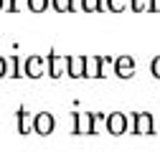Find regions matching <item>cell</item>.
<instances>
[{
	"mask_svg": "<svg viewBox=\"0 0 160 152\" xmlns=\"http://www.w3.org/2000/svg\"><path fill=\"white\" fill-rule=\"evenodd\" d=\"M53 117H51V114L48 112H38L36 114V117H33V129L38 132V135H51V132H53Z\"/></svg>",
	"mask_w": 160,
	"mask_h": 152,
	"instance_id": "obj_3",
	"label": "cell"
},
{
	"mask_svg": "<svg viewBox=\"0 0 160 152\" xmlns=\"http://www.w3.org/2000/svg\"><path fill=\"white\" fill-rule=\"evenodd\" d=\"M26 76H31V79L43 76V59L41 56H31V59L26 61Z\"/></svg>",
	"mask_w": 160,
	"mask_h": 152,
	"instance_id": "obj_7",
	"label": "cell"
},
{
	"mask_svg": "<svg viewBox=\"0 0 160 152\" xmlns=\"http://www.w3.org/2000/svg\"><path fill=\"white\" fill-rule=\"evenodd\" d=\"M69 76H74V79L87 76V59H84V56H74V59H69Z\"/></svg>",
	"mask_w": 160,
	"mask_h": 152,
	"instance_id": "obj_8",
	"label": "cell"
},
{
	"mask_svg": "<svg viewBox=\"0 0 160 152\" xmlns=\"http://www.w3.org/2000/svg\"><path fill=\"white\" fill-rule=\"evenodd\" d=\"M125 3H127V0H107V5H109V10H114V13H119V10H125Z\"/></svg>",
	"mask_w": 160,
	"mask_h": 152,
	"instance_id": "obj_15",
	"label": "cell"
},
{
	"mask_svg": "<svg viewBox=\"0 0 160 152\" xmlns=\"http://www.w3.org/2000/svg\"><path fill=\"white\" fill-rule=\"evenodd\" d=\"M127 129V117L122 112H112L107 117V132H112V135H125Z\"/></svg>",
	"mask_w": 160,
	"mask_h": 152,
	"instance_id": "obj_4",
	"label": "cell"
},
{
	"mask_svg": "<svg viewBox=\"0 0 160 152\" xmlns=\"http://www.w3.org/2000/svg\"><path fill=\"white\" fill-rule=\"evenodd\" d=\"M51 3H53L56 10H61V13H66V10L74 8V0H51Z\"/></svg>",
	"mask_w": 160,
	"mask_h": 152,
	"instance_id": "obj_11",
	"label": "cell"
},
{
	"mask_svg": "<svg viewBox=\"0 0 160 152\" xmlns=\"http://www.w3.org/2000/svg\"><path fill=\"white\" fill-rule=\"evenodd\" d=\"M152 76H158V79H160V56H158V59H152Z\"/></svg>",
	"mask_w": 160,
	"mask_h": 152,
	"instance_id": "obj_16",
	"label": "cell"
},
{
	"mask_svg": "<svg viewBox=\"0 0 160 152\" xmlns=\"http://www.w3.org/2000/svg\"><path fill=\"white\" fill-rule=\"evenodd\" d=\"M132 10H155V0H132Z\"/></svg>",
	"mask_w": 160,
	"mask_h": 152,
	"instance_id": "obj_10",
	"label": "cell"
},
{
	"mask_svg": "<svg viewBox=\"0 0 160 152\" xmlns=\"http://www.w3.org/2000/svg\"><path fill=\"white\" fill-rule=\"evenodd\" d=\"M114 74L119 76V79H130V76L135 74V61L130 59V56H119V59L114 61Z\"/></svg>",
	"mask_w": 160,
	"mask_h": 152,
	"instance_id": "obj_6",
	"label": "cell"
},
{
	"mask_svg": "<svg viewBox=\"0 0 160 152\" xmlns=\"http://www.w3.org/2000/svg\"><path fill=\"white\" fill-rule=\"evenodd\" d=\"M132 119H135V132L137 135H152V114L137 112Z\"/></svg>",
	"mask_w": 160,
	"mask_h": 152,
	"instance_id": "obj_5",
	"label": "cell"
},
{
	"mask_svg": "<svg viewBox=\"0 0 160 152\" xmlns=\"http://www.w3.org/2000/svg\"><path fill=\"white\" fill-rule=\"evenodd\" d=\"M0 8H3V0H0Z\"/></svg>",
	"mask_w": 160,
	"mask_h": 152,
	"instance_id": "obj_18",
	"label": "cell"
},
{
	"mask_svg": "<svg viewBox=\"0 0 160 152\" xmlns=\"http://www.w3.org/2000/svg\"><path fill=\"white\" fill-rule=\"evenodd\" d=\"M5 69H8V61H5V59H0V79H3V76L8 74Z\"/></svg>",
	"mask_w": 160,
	"mask_h": 152,
	"instance_id": "obj_17",
	"label": "cell"
},
{
	"mask_svg": "<svg viewBox=\"0 0 160 152\" xmlns=\"http://www.w3.org/2000/svg\"><path fill=\"white\" fill-rule=\"evenodd\" d=\"M102 64H104V59H99V56H92V59H87V76H92V79L102 76Z\"/></svg>",
	"mask_w": 160,
	"mask_h": 152,
	"instance_id": "obj_9",
	"label": "cell"
},
{
	"mask_svg": "<svg viewBox=\"0 0 160 152\" xmlns=\"http://www.w3.org/2000/svg\"><path fill=\"white\" fill-rule=\"evenodd\" d=\"M99 5H102V0H82V8L84 10H99Z\"/></svg>",
	"mask_w": 160,
	"mask_h": 152,
	"instance_id": "obj_14",
	"label": "cell"
},
{
	"mask_svg": "<svg viewBox=\"0 0 160 152\" xmlns=\"http://www.w3.org/2000/svg\"><path fill=\"white\" fill-rule=\"evenodd\" d=\"M46 5H48V0H28V8H31L33 13H41V10H46Z\"/></svg>",
	"mask_w": 160,
	"mask_h": 152,
	"instance_id": "obj_12",
	"label": "cell"
},
{
	"mask_svg": "<svg viewBox=\"0 0 160 152\" xmlns=\"http://www.w3.org/2000/svg\"><path fill=\"white\" fill-rule=\"evenodd\" d=\"M18 124H21V132H23V135H26V132H28V114L21 109V112H18Z\"/></svg>",
	"mask_w": 160,
	"mask_h": 152,
	"instance_id": "obj_13",
	"label": "cell"
},
{
	"mask_svg": "<svg viewBox=\"0 0 160 152\" xmlns=\"http://www.w3.org/2000/svg\"><path fill=\"white\" fill-rule=\"evenodd\" d=\"M69 59H71V56H58V53H51L48 56V74L53 76V79L69 74Z\"/></svg>",
	"mask_w": 160,
	"mask_h": 152,
	"instance_id": "obj_2",
	"label": "cell"
},
{
	"mask_svg": "<svg viewBox=\"0 0 160 152\" xmlns=\"http://www.w3.org/2000/svg\"><path fill=\"white\" fill-rule=\"evenodd\" d=\"M74 132L76 135H94L97 132V114L74 112Z\"/></svg>",
	"mask_w": 160,
	"mask_h": 152,
	"instance_id": "obj_1",
	"label": "cell"
}]
</instances>
